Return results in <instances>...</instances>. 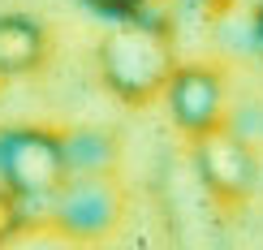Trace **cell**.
I'll return each instance as SVG.
<instances>
[{
	"label": "cell",
	"instance_id": "6da1fadb",
	"mask_svg": "<svg viewBox=\"0 0 263 250\" xmlns=\"http://www.w3.org/2000/svg\"><path fill=\"white\" fill-rule=\"evenodd\" d=\"M39 207H43V229L57 242L73 246V250L100 246L125 220V186L117 172L65 177L57 186V194H48Z\"/></svg>",
	"mask_w": 263,
	"mask_h": 250
},
{
	"label": "cell",
	"instance_id": "7a4b0ae2",
	"mask_svg": "<svg viewBox=\"0 0 263 250\" xmlns=\"http://www.w3.org/2000/svg\"><path fill=\"white\" fill-rule=\"evenodd\" d=\"M100 69H104V82L112 86L125 104H151L156 95L168 91L173 73H177L181 65H177L168 39H164L160 30L142 26V22H125V26H117L112 35L104 39Z\"/></svg>",
	"mask_w": 263,
	"mask_h": 250
},
{
	"label": "cell",
	"instance_id": "3957f363",
	"mask_svg": "<svg viewBox=\"0 0 263 250\" xmlns=\"http://www.w3.org/2000/svg\"><path fill=\"white\" fill-rule=\"evenodd\" d=\"M69 177L61 134L39 125H17L0 134V186L13 190L22 203H43Z\"/></svg>",
	"mask_w": 263,
	"mask_h": 250
},
{
	"label": "cell",
	"instance_id": "277c9868",
	"mask_svg": "<svg viewBox=\"0 0 263 250\" xmlns=\"http://www.w3.org/2000/svg\"><path fill=\"white\" fill-rule=\"evenodd\" d=\"M194 172L212 203L237 207L255 190V151L233 125L212 129V134L194 138Z\"/></svg>",
	"mask_w": 263,
	"mask_h": 250
},
{
	"label": "cell",
	"instance_id": "5b68a950",
	"mask_svg": "<svg viewBox=\"0 0 263 250\" xmlns=\"http://www.w3.org/2000/svg\"><path fill=\"white\" fill-rule=\"evenodd\" d=\"M168 108L173 121H177L190 138H203L212 129L229 125V95H224V78L207 65H185L173 73L168 82Z\"/></svg>",
	"mask_w": 263,
	"mask_h": 250
},
{
	"label": "cell",
	"instance_id": "8992f818",
	"mask_svg": "<svg viewBox=\"0 0 263 250\" xmlns=\"http://www.w3.org/2000/svg\"><path fill=\"white\" fill-rule=\"evenodd\" d=\"M48 56V30L39 22L9 13L0 17V78H22L35 73Z\"/></svg>",
	"mask_w": 263,
	"mask_h": 250
},
{
	"label": "cell",
	"instance_id": "52a82bcc",
	"mask_svg": "<svg viewBox=\"0 0 263 250\" xmlns=\"http://www.w3.org/2000/svg\"><path fill=\"white\" fill-rule=\"evenodd\" d=\"M65 143V164H69V177H95V172H117V160H121V147L108 129H73V134H61Z\"/></svg>",
	"mask_w": 263,
	"mask_h": 250
},
{
	"label": "cell",
	"instance_id": "ba28073f",
	"mask_svg": "<svg viewBox=\"0 0 263 250\" xmlns=\"http://www.w3.org/2000/svg\"><path fill=\"white\" fill-rule=\"evenodd\" d=\"M30 224V216H26V203L17 199L13 190H5L0 186V250L5 246H13L17 242V233Z\"/></svg>",
	"mask_w": 263,
	"mask_h": 250
},
{
	"label": "cell",
	"instance_id": "9c48e42d",
	"mask_svg": "<svg viewBox=\"0 0 263 250\" xmlns=\"http://www.w3.org/2000/svg\"><path fill=\"white\" fill-rule=\"evenodd\" d=\"M86 5H95V9H104V13H129V9H134L138 0H86Z\"/></svg>",
	"mask_w": 263,
	"mask_h": 250
},
{
	"label": "cell",
	"instance_id": "30bf717a",
	"mask_svg": "<svg viewBox=\"0 0 263 250\" xmlns=\"http://www.w3.org/2000/svg\"><path fill=\"white\" fill-rule=\"evenodd\" d=\"M259 43H263V13H259Z\"/></svg>",
	"mask_w": 263,
	"mask_h": 250
}]
</instances>
